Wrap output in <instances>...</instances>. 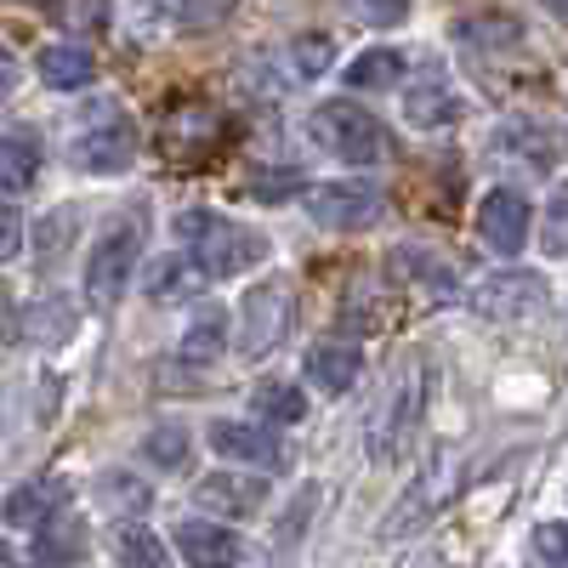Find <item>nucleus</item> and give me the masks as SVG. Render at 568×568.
Here are the masks:
<instances>
[{"mask_svg": "<svg viewBox=\"0 0 568 568\" xmlns=\"http://www.w3.org/2000/svg\"><path fill=\"white\" fill-rule=\"evenodd\" d=\"M40 160H45V149L34 131H0V200L29 194L40 176Z\"/></svg>", "mask_w": 568, "mask_h": 568, "instance_id": "20", "label": "nucleus"}, {"mask_svg": "<svg viewBox=\"0 0 568 568\" xmlns=\"http://www.w3.org/2000/svg\"><path fill=\"white\" fill-rule=\"evenodd\" d=\"M136 267H142V222L136 216L103 222V233L85 251V302L98 313H114L131 291Z\"/></svg>", "mask_w": 568, "mask_h": 568, "instance_id": "3", "label": "nucleus"}, {"mask_svg": "<svg viewBox=\"0 0 568 568\" xmlns=\"http://www.w3.org/2000/svg\"><path fill=\"white\" fill-rule=\"evenodd\" d=\"M98 500L120 517V524H136L142 511L154 506V489H149V478H136V471H125V466H109L103 478H98Z\"/></svg>", "mask_w": 568, "mask_h": 568, "instance_id": "24", "label": "nucleus"}, {"mask_svg": "<svg viewBox=\"0 0 568 568\" xmlns=\"http://www.w3.org/2000/svg\"><path fill=\"white\" fill-rule=\"evenodd\" d=\"M495 154L517 160L524 171H557L568 160V131L551 125V120H535V114H511L495 125Z\"/></svg>", "mask_w": 568, "mask_h": 568, "instance_id": "9", "label": "nucleus"}, {"mask_svg": "<svg viewBox=\"0 0 568 568\" xmlns=\"http://www.w3.org/2000/svg\"><path fill=\"white\" fill-rule=\"evenodd\" d=\"M69 478H29V484H18L7 500H0V517H7L12 529H45L52 517H63V506H69Z\"/></svg>", "mask_w": 568, "mask_h": 568, "instance_id": "16", "label": "nucleus"}, {"mask_svg": "<svg viewBox=\"0 0 568 568\" xmlns=\"http://www.w3.org/2000/svg\"><path fill=\"white\" fill-rule=\"evenodd\" d=\"M187 449H194V433H187V426H154V433L142 438V460L160 466V471H176L187 460Z\"/></svg>", "mask_w": 568, "mask_h": 568, "instance_id": "31", "label": "nucleus"}, {"mask_svg": "<svg viewBox=\"0 0 568 568\" xmlns=\"http://www.w3.org/2000/svg\"><path fill=\"white\" fill-rule=\"evenodd\" d=\"M540 245H546V256L568 262V187H562V194H551V205L540 216Z\"/></svg>", "mask_w": 568, "mask_h": 568, "instance_id": "33", "label": "nucleus"}, {"mask_svg": "<svg viewBox=\"0 0 568 568\" xmlns=\"http://www.w3.org/2000/svg\"><path fill=\"white\" fill-rule=\"evenodd\" d=\"M284 63L296 69V80H324L329 63H336V34L329 29H302L291 45H284Z\"/></svg>", "mask_w": 568, "mask_h": 568, "instance_id": "29", "label": "nucleus"}, {"mask_svg": "<svg viewBox=\"0 0 568 568\" xmlns=\"http://www.w3.org/2000/svg\"><path fill=\"white\" fill-rule=\"evenodd\" d=\"M307 415V393L296 382H256L251 387V420L262 426H296Z\"/></svg>", "mask_w": 568, "mask_h": 568, "instance_id": "25", "label": "nucleus"}, {"mask_svg": "<svg viewBox=\"0 0 568 568\" xmlns=\"http://www.w3.org/2000/svg\"><path fill=\"white\" fill-rule=\"evenodd\" d=\"M12 324H18V307H12V284L0 278V342L12 336Z\"/></svg>", "mask_w": 568, "mask_h": 568, "instance_id": "39", "label": "nucleus"}, {"mask_svg": "<svg viewBox=\"0 0 568 568\" xmlns=\"http://www.w3.org/2000/svg\"><path fill=\"white\" fill-rule=\"evenodd\" d=\"M171 233H176L182 256L194 262L205 278H240V273L267 262V233L262 227H251L240 216H222V211H205V205L176 211Z\"/></svg>", "mask_w": 568, "mask_h": 568, "instance_id": "1", "label": "nucleus"}, {"mask_svg": "<svg viewBox=\"0 0 568 568\" xmlns=\"http://www.w3.org/2000/svg\"><path fill=\"white\" fill-rule=\"evenodd\" d=\"M460 478H466V460H460V449H433V460H426V471H420V484H409L404 489V500L393 506V517H387V540H398V535H409V529H420L426 517H433L455 489H460Z\"/></svg>", "mask_w": 568, "mask_h": 568, "instance_id": "8", "label": "nucleus"}, {"mask_svg": "<svg viewBox=\"0 0 568 568\" xmlns=\"http://www.w3.org/2000/svg\"><path fill=\"white\" fill-rule=\"evenodd\" d=\"M114 562L120 568H171V551L149 524H120L114 529Z\"/></svg>", "mask_w": 568, "mask_h": 568, "instance_id": "28", "label": "nucleus"}, {"mask_svg": "<svg viewBox=\"0 0 568 568\" xmlns=\"http://www.w3.org/2000/svg\"><path fill=\"white\" fill-rule=\"evenodd\" d=\"M69 160L91 176H120L136 160V125L120 114V103H98L85 109V120L69 136Z\"/></svg>", "mask_w": 568, "mask_h": 568, "instance_id": "6", "label": "nucleus"}, {"mask_svg": "<svg viewBox=\"0 0 568 568\" xmlns=\"http://www.w3.org/2000/svg\"><path fill=\"white\" fill-rule=\"evenodd\" d=\"M18 80H23V63H18V52H12V45L0 40V103H7L12 91H18Z\"/></svg>", "mask_w": 568, "mask_h": 568, "instance_id": "37", "label": "nucleus"}, {"mask_svg": "<svg viewBox=\"0 0 568 568\" xmlns=\"http://www.w3.org/2000/svg\"><path fill=\"white\" fill-rule=\"evenodd\" d=\"M85 557V524L80 517H52L45 529H34V562L40 568H74Z\"/></svg>", "mask_w": 568, "mask_h": 568, "instance_id": "23", "label": "nucleus"}, {"mask_svg": "<svg viewBox=\"0 0 568 568\" xmlns=\"http://www.w3.org/2000/svg\"><path fill=\"white\" fill-rule=\"evenodd\" d=\"M74 329H80V307L63 291L40 296L23 313V342H34V347H63V342H74Z\"/></svg>", "mask_w": 568, "mask_h": 568, "instance_id": "21", "label": "nucleus"}, {"mask_svg": "<svg viewBox=\"0 0 568 568\" xmlns=\"http://www.w3.org/2000/svg\"><path fill=\"white\" fill-rule=\"evenodd\" d=\"M302 176L296 171H278V176H251V194H296Z\"/></svg>", "mask_w": 568, "mask_h": 568, "instance_id": "38", "label": "nucleus"}, {"mask_svg": "<svg viewBox=\"0 0 568 568\" xmlns=\"http://www.w3.org/2000/svg\"><path fill=\"white\" fill-rule=\"evenodd\" d=\"M426 382H433V364H426L420 353H404L387 375L382 398H375L369 420H364V449L375 466H393L415 433H420V415H426Z\"/></svg>", "mask_w": 568, "mask_h": 568, "instance_id": "2", "label": "nucleus"}, {"mask_svg": "<svg viewBox=\"0 0 568 568\" xmlns=\"http://www.w3.org/2000/svg\"><path fill=\"white\" fill-rule=\"evenodd\" d=\"M23 251V211L12 200H0V262H12Z\"/></svg>", "mask_w": 568, "mask_h": 568, "instance_id": "36", "label": "nucleus"}, {"mask_svg": "<svg viewBox=\"0 0 568 568\" xmlns=\"http://www.w3.org/2000/svg\"><path fill=\"white\" fill-rule=\"evenodd\" d=\"M302 375H307L324 398H347V393L358 387V375H364V347H358L353 336H324V342L307 347Z\"/></svg>", "mask_w": 568, "mask_h": 568, "instance_id": "13", "label": "nucleus"}, {"mask_svg": "<svg viewBox=\"0 0 568 568\" xmlns=\"http://www.w3.org/2000/svg\"><path fill=\"white\" fill-rule=\"evenodd\" d=\"M200 278H205V273L187 262V256H165V262L149 267V296H154V302H187V296L200 291Z\"/></svg>", "mask_w": 568, "mask_h": 568, "instance_id": "30", "label": "nucleus"}, {"mask_svg": "<svg viewBox=\"0 0 568 568\" xmlns=\"http://www.w3.org/2000/svg\"><path fill=\"white\" fill-rule=\"evenodd\" d=\"M291 324H296V291L284 278H262L240 302V336H233V347H240L245 364H262L267 353L284 347Z\"/></svg>", "mask_w": 568, "mask_h": 568, "instance_id": "5", "label": "nucleus"}, {"mask_svg": "<svg viewBox=\"0 0 568 568\" xmlns=\"http://www.w3.org/2000/svg\"><path fill=\"white\" fill-rule=\"evenodd\" d=\"M149 7L182 34H216L233 12H240V0H149Z\"/></svg>", "mask_w": 568, "mask_h": 568, "instance_id": "22", "label": "nucleus"}, {"mask_svg": "<svg viewBox=\"0 0 568 568\" xmlns=\"http://www.w3.org/2000/svg\"><path fill=\"white\" fill-rule=\"evenodd\" d=\"M58 23L69 29H103V12H109V0H58Z\"/></svg>", "mask_w": 568, "mask_h": 568, "instance_id": "35", "label": "nucleus"}, {"mask_svg": "<svg viewBox=\"0 0 568 568\" xmlns=\"http://www.w3.org/2000/svg\"><path fill=\"white\" fill-rule=\"evenodd\" d=\"M307 136L318 142L329 160H347V165H382V154H387L382 120H375L369 109H358V103H347V98L318 103L307 114Z\"/></svg>", "mask_w": 568, "mask_h": 568, "instance_id": "4", "label": "nucleus"}, {"mask_svg": "<svg viewBox=\"0 0 568 568\" xmlns=\"http://www.w3.org/2000/svg\"><path fill=\"white\" fill-rule=\"evenodd\" d=\"M171 540H176L187 568H240L245 562V540L227 524H205V517H182Z\"/></svg>", "mask_w": 568, "mask_h": 568, "instance_id": "15", "label": "nucleus"}, {"mask_svg": "<svg viewBox=\"0 0 568 568\" xmlns=\"http://www.w3.org/2000/svg\"><path fill=\"white\" fill-rule=\"evenodd\" d=\"M460 114H466V109H460L455 85H449L444 74H420V85L404 91V120H409L415 131H444V125H455Z\"/></svg>", "mask_w": 568, "mask_h": 568, "instance_id": "19", "label": "nucleus"}, {"mask_svg": "<svg viewBox=\"0 0 568 568\" xmlns=\"http://www.w3.org/2000/svg\"><path fill=\"white\" fill-rule=\"evenodd\" d=\"M529 233H535V205L524 187H489L484 205H478V240L495 251V256H517L529 245Z\"/></svg>", "mask_w": 568, "mask_h": 568, "instance_id": "11", "label": "nucleus"}, {"mask_svg": "<svg viewBox=\"0 0 568 568\" xmlns=\"http://www.w3.org/2000/svg\"><path fill=\"white\" fill-rule=\"evenodd\" d=\"M387 278L409 296H426V302H455L460 296V273L426 245H393L387 251Z\"/></svg>", "mask_w": 568, "mask_h": 568, "instance_id": "12", "label": "nucleus"}, {"mask_svg": "<svg viewBox=\"0 0 568 568\" xmlns=\"http://www.w3.org/2000/svg\"><path fill=\"white\" fill-rule=\"evenodd\" d=\"M34 74H40V85H52V91H85L91 80H98V58H91L85 45H74V40H45L34 52Z\"/></svg>", "mask_w": 568, "mask_h": 568, "instance_id": "18", "label": "nucleus"}, {"mask_svg": "<svg viewBox=\"0 0 568 568\" xmlns=\"http://www.w3.org/2000/svg\"><path fill=\"white\" fill-rule=\"evenodd\" d=\"M307 216L329 233H364L382 222V187L369 182H324L307 194Z\"/></svg>", "mask_w": 568, "mask_h": 568, "instance_id": "10", "label": "nucleus"}, {"mask_svg": "<svg viewBox=\"0 0 568 568\" xmlns=\"http://www.w3.org/2000/svg\"><path fill=\"white\" fill-rule=\"evenodd\" d=\"M205 444H211L222 460H240V466H278V460H284V444L273 438V426H262V420L216 415V420L205 426Z\"/></svg>", "mask_w": 568, "mask_h": 568, "instance_id": "14", "label": "nucleus"}, {"mask_svg": "<svg viewBox=\"0 0 568 568\" xmlns=\"http://www.w3.org/2000/svg\"><path fill=\"white\" fill-rule=\"evenodd\" d=\"M546 12H557V18H568V0H540Z\"/></svg>", "mask_w": 568, "mask_h": 568, "instance_id": "40", "label": "nucleus"}, {"mask_svg": "<svg viewBox=\"0 0 568 568\" xmlns=\"http://www.w3.org/2000/svg\"><path fill=\"white\" fill-rule=\"evenodd\" d=\"M347 91H393L404 80V52H393V45H369V52H358L347 69H342Z\"/></svg>", "mask_w": 568, "mask_h": 568, "instance_id": "26", "label": "nucleus"}, {"mask_svg": "<svg viewBox=\"0 0 568 568\" xmlns=\"http://www.w3.org/2000/svg\"><path fill=\"white\" fill-rule=\"evenodd\" d=\"M222 353H227V313L222 307H200L194 318H187V329H182V358L211 364Z\"/></svg>", "mask_w": 568, "mask_h": 568, "instance_id": "27", "label": "nucleus"}, {"mask_svg": "<svg viewBox=\"0 0 568 568\" xmlns=\"http://www.w3.org/2000/svg\"><path fill=\"white\" fill-rule=\"evenodd\" d=\"M466 302H471V313H484L495 324H535L551 307V284L529 267H506V273H489L471 284Z\"/></svg>", "mask_w": 568, "mask_h": 568, "instance_id": "7", "label": "nucleus"}, {"mask_svg": "<svg viewBox=\"0 0 568 568\" xmlns=\"http://www.w3.org/2000/svg\"><path fill=\"white\" fill-rule=\"evenodd\" d=\"M194 500L216 517H256L267 506V478H245V471H211L194 484Z\"/></svg>", "mask_w": 568, "mask_h": 568, "instance_id": "17", "label": "nucleus"}, {"mask_svg": "<svg viewBox=\"0 0 568 568\" xmlns=\"http://www.w3.org/2000/svg\"><path fill=\"white\" fill-rule=\"evenodd\" d=\"M529 551L546 562V568H568V524H535V535H529Z\"/></svg>", "mask_w": 568, "mask_h": 568, "instance_id": "34", "label": "nucleus"}, {"mask_svg": "<svg viewBox=\"0 0 568 568\" xmlns=\"http://www.w3.org/2000/svg\"><path fill=\"white\" fill-rule=\"evenodd\" d=\"M342 12L369 23V29H398L409 18V0H342Z\"/></svg>", "mask_w": 568, "mask_h": 568, "instance_id": "32", "label": "nucleus"}]
</instances>
